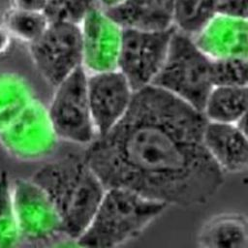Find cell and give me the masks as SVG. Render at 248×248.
I'll return each instance as SVG.
<instances>
[{
    "instance_id": "15",
    "label": "cell",
    "mask_w": 248,
    "mask_h": 248,
    "mask_svg": "<svg viewBox=\"0 0 248 248\" xmlns=\"http://www.w3.org/2000/svg\"><path fill=\"white\" fill-rule=\"evenodd\" d=\"M197 240L200 246L205 248H246L247 219L245 215L235 212L212 216L201 227Z\"/></svg>"
},
{
    "instance_id": "16",
    "label": "cell",
    "mask_w": 248,
    "mask_h": 248,
    "mask_svg": "<svg viewBox=\"0 0 248 248\" xmlns=\"http://www.w3.org/2000/svg\"><path fill=\"white\" fill-rule=\"evenodd\" d=\"M247 86H212L202 112L211 122L237 123L246 117Z\"/></svg>"
},
{
    "instance_id": "20",
    "label": "cell",
    "mask_w": 248,
    "mask_h": 248,
    "mask_svg": "<svg viewBox=\"0 0 248 248\" xmlns=\"http://www.w3.org/2000/svg\"><path fill=\"white\" fill-rule=\"evenodd\" d=\"M20 242L13 200L12 180L7 171L0 172V247H13Z\"/></svg>"
},
{
    "instance_id": "18",
    "label": "cell",
    "mask_w": 248,
    "mask_h": 248,
    "mask_svg": "<svg viewBox=\"0 0 248 248\" xmlns=\"http://www.w3.org/2000/svg\"><path fill=\"white\" fill-rule=\"evenodd\" d=\"M219 0H174L173 27L193 37L217 13Z\"/></svg>"
},
{
    "instance_id": "13",
    "label": "cell",
    "mask_w": 248,
    "mask_h": 248,
    "mask_svg": "<svg viewBox=\"0 0 248 248\" xmlns=\"http://www.w3.org/2000/svg\"><path fill=\"white\" fill-rule=\"evenodd\" d=\"M202 140L207 153L225 174L239 173L247 169L248 140L246 130L237 123L206 120Z\"/></svg>"
},
{
    "instance_id": "11",
    "label": "cell",
    "mask_w": 248,
    "mask_h": 248,
    "mask_svg": "<svg viewBox=\"0 0 248 248\" xmlns=\"http://www.w3.org/2000/svg\"><path fill=\"white\" fill-rule=\"evenodd\" d=\"M81 66L87 74L117 70L123 28L106 11L96 7L79 24Z\"/></svg>"
},
{
    "instance_id": "9",
    "label": "cell",
    "mask_w": 248,
    "mask_h": 248,
    "mask_svg": "<svg viewBox=\"0 0 248 248\" xmlns=\"http://www.w3.org/2000/svg\"><path fill=\"white\" fill-rule=\"evenodd\" d=\"M28 47L38 71L54 87L81 66L79 24L49 22L46 31Z\"/></svg>"
},
{
    "instance_id": "8",
    "label": "cell",
    "mask_w": 248,
    "mask_h": 248,
    "mask_svg": "<svg viewBox=\"0 0 248 248\" xmlns=\"http://www.w3.org/2000/svg\"><path fill=\"white\" fill-rule=\"evenodd\" d=\"M58 140L47 108L36 98L0 132L3 149L24 162L45 159L55 150Z\"/></svg>"
},
{
    "instance_id": "25",
    "label": "cell",
    "mask_w": 248,
    "mask_h": 248,
    "mask_svg": "<svg viewBox=\"0 0 248 248\" xmlns=\"http://www.w3.org/2000/svg\"><path fill=\"white\" fill-rule=\"evenodd\" d=\"M12 35L8 29L3 25H0V55L6 53L12 45Z\"/></svg>"
},
{
    "instance_id": "10",
    "label": "cell",
    "mask_w": 248,
    "mask_h": 248,
    "mask_svg": "<svg viewBox=\"0 0 248 248\" xmlns=\"http://www.w3.org/2000/svg\"><path fill=\"white\" fill-rule=\"evenodd\" d=\"M135 91L118 70L87 74V94L96 137L111 130L124 116Z\"/></svg>"
},
{
    "instance_id": "1",
    "label": "cell",
    "mask_w": 248,
    "mask_h": 248,
    "mask_svg": "<svg viewBox=\"0 0 248 248\" xmlns=\"http://www.w3.org/2000/svg\"><path fill=\"white\" fill-rule=\"evenodd\" d=\"M201 110L153 85L135 91L124 116L83 156L104 187L180 207L209 202L225 173L207 153Z\"/></svg>"
},
{
    "instance_id": "26",
    "label": "cell",
    "mask_w": 248,
    "mask_h": 248,
    "mask_svg": "<svg viewBox=\"0 0 248 248\" xmlns=\"http://www.w3.org/2000/svg\"><path fill=\"white\" fill-rule=\"evenodd\" d=\"M125 0H97L98 7L108 11L110 9H113L117 6H119L121 3H123Z\"/></svg>"
},
{
    "instance_id": "19",
    "label": "cell",
    "mask_w": 248,
    "mask_h": 248,
    "mask_svg": "<svg viewBox=\"0 0 248 248\" xmlns=\"http://www.w3.org/2000/svg\"><path fill=\"white\" fill-rule=\"evenodd\" d=\"M49 21L44 12L11 8L5 15L4 26L13 38L27 45L36 41L46 29Z\"/></svg>"
},
{
    "instance_id": "24",
    "label": "cell",
    "mask_w": 248,
    "mask_h": 248,
    "mask_svg": "<svg viewBox=\"0 0 248 248\" xmlns=\"http://www.w3.org/2000/svg\"><path fill=\"white\" fill-rule=\"evenodd\" d=\"M47 0H12V7L26 11L44 12Z\"/></svg>"
},
{
    "instance_id": "12",
    "label": "cell",
    "mask_w": 248,
    "mask_h": 248,
    "mask_svg": "<svg viewBox=\"0 0 248 248\" xmlns=\"http://www.w3.org/2000/svg\"><path fill=\"white\" fill-rule=\"evenodd\" d=\"M192 38L210 59L248 58L246 17L217 13Z\"/></svg>"
},
{
    "instance_id": "4",
    "label": "cell",
    "mask_w": 248,
    "mask_h": 248,
    "mask_svg": "<svg viewBox=\"0 0 248 248\" xmlns=\"http://www.w3.org/2000/svg\"><path fill=\"white\" fill-rule=\"evenodd\" d=\"M210 58L189 35L174 30L165 61L152 83L198 110L212 88Z\"/></svg>"
},
{
    "instance_id": "14",
    "label": "cell",
    "mask_w": 248,
    "mask_h": 248,
    "mask_svg": "<svg viewBox=\"0 0 248 248\" xmlns=\"http://www.w3.org/2000/svg\"><path fill=\"white\" fill-rule=\"evenodd\" d=\"M173 7L174 0H125L106 12L122 28L158 31L173 27Z\"/></svg>"
},
{
    "instance_id": "7",
    "label": "cell",
    "mask_w": 248,
    "mask_h": 248,
    "mask_svg": "<svg viewBox=\"0 0 248 248\" xmlns=\"http://www.w3.org/2000/svg\"><path fill=\"white\" fill-rule=\"evenodd\" d=\"M174 30L123 28L117 70L134 91L152 83L165 61Z\"/></svg>"
},
{
    "instance_id": "2",
    "label": "cell",
    "mask_w": 248,
    "mask_h": 248,
    "mask_svg": "<svg viewBox=\"0 0 248 248\" xmlns=\"http://www.w3.org/2000/svg\"><path fill=\"white\" fill-rule=\"evenodd\" d=\"M56 207L65 236L76 241L88 226L106 188L84 156L68 154L32 175Z\"/></svg>"
},
{
    "instance_id": "22",
    "label": "cell",
    "mask_w": 248,
    "mask_h": 248,
    "mask_svg": "<svg viewBox=\"0 0 248 248\" xmlns=\"http://www.w3.org/2000/svg\"><path fill=\"white\" fill-rule=\"evenodd\" d=\"M96 7L97 0H47L44 13L49 22L80 24Z\"/></svg>"
},
{
    "instance_id": "5",
    "label": "cell",
    "mask_w": 248,
    "mask_h": 248,
    "mask_svg": "<svg viewBox=\"0 0 248 248\" xmlns=\"http://www.w3.org/2000/svg\"><path fill=\"white\" fill-rule=\"evenodd\" d=\"M59 140L88 145L96 138L87 94V73L79 66L55 86L47 108Z\"/></svg>"
},
{
    "instance_id": "17",
    "label": "cell",
    "mask_w": 248,
    "mask_h": 248,
    "mask_svg": "<svg viewBox=\"0 0 248 248\" xmlns=\"http://www.w3.org/2000/svg\"><path fill=\"white\" fill-rule=\"evenodd\" d=\"M28 81L19 74L0 71V132L34 99Z\"/></svg>"
},
{
    "instance_id": "21",
    "label": "cell",
    "mask_w": 248,
    "mask_h": 248,
    "mask_svg": "<svg viewBox=\"0 0 248 248\" xmlns=\"http://www.w3.org/2000/svg\"><path fill=\"white\" fill-rule=\"evenodd\" d=\"M212 86H247L248 58L210 59Z\"/></svg>"
},
{
    "instance_id": "3",
    "label": "cell",
    "mask_w": 248,
    "mask_h": 248,
    "mask_svg": "<svg viewBox=\"0 0 248 248\" xmlns=\"http://www.w3.org/2000/svg\"><path fill=\"white\" fill-rule=\"evenodd\" d=\"M168 207L123 187H108L76 240L85 247H114L137 238Z\"/></svg>"
},
{
    "instance_id": "23",
    "label": "cell",
    "mask_w": 248,
    "mask_h": 248,
    "mask_svg": "<svg viewBox=\"0 0 248 248\" xmlns=\"http://www.w3.org/2000/svg\"><path fill=\"white\" fill-rule=\"evenodd\" d=\"M218 13L247 18L248 0H219Z\"/></svg>"
},
{
    "instance_id": "6",
    "label": "cell",
    "mask_w": 248,
    "mask_h": 248,
    "mask_svg": "<svg viewBox=\"0 0 248 248\" xmlns=\"http://www.w3.org/2000/svg\"><path fill=\"white\" fill-rule=\"evenodd\" d=\"M20 241L46 244L65 236L60 215L46 192L31 178L12 180Z\"/></svg>"
}]
</instances>
